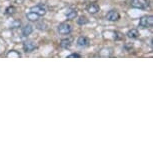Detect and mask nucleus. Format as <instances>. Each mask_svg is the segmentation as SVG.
<instances>
[{
    "label": "nucleus",
    "instance_id": "obj_8",
    "mask_svg": "<svg viewBox=\"0 0 153 153\" xmlns=\"http://www.w3.org/2000/svg\"><path fill=\"white\" fill-rule=\"evenodd\" d=\"M77 45L80 46V47H86V46L89 45V39L85 36H80L77 39Z\"/></svg>",
    "mask_w": 153,
    "mask_h": 153
},
{
    "label": "nucleus",
    "instance_id": "obj_9",
    "mask_svg": "<svg viewBox=\"0 0 153 153\" xmlns=\"http://www.w3.org/2000/svg\"><path fill=\"white\" fill-rule=\"evenodd\" d=\"M32 32H33V26H32V25H30V24L25 25V26L22 28L23 36H28V35H30Z\"/></svg>",
    "mask_w": 153,
    "mask_h": 153
},
{
    "label": "nucleus",
    "instance_id": "obj_13",
    "mask_svg": "<svg viewBox=\"0 0 153 153\" xmlns=\"http://www.w3.org/2000/svg\"><path fill=\"white\" fill-rule=\"evenodd\" d=\"M77 16V11L76 10H69L67 13H66V17H67L68 19H74L75 17Z\"/></svg>",
    "mask_w": 153,
    "mask_h": 153
},
{
    "label": "nucleus",
    "instance_id": "obj_3",
    "mask_svg": "<svg viewBox=\"0 0 153 153\" xmlns=\"http://www.w3.org/2000/svg\"><path fill=\"white\" fill-rule=\"evenodd\" d=\"M30 11H32V12L34 13H36L37 15H39L40 17L41 16H44L45 14H46V7H45V5H43V4H37L35 5V6H32L30 8Z\"/></svg>",
    "mask_w": 153,
    "mask_h": 153
},
{
    "label": "nucleus",
    "instance_id": "obj_10",
    "mask_svg": "<svg viewBox=\"0 0 153 153\" xmlns=\"http://www.w3.org/2000/svg\"><path fill=\"white\" fill-rule=\"evenodd\" d=\"M126 35L131 39H136L139 37L140 34H139V31H138L137 29H130L128 32H127Z\"/></svg>",
    "mask_w": 153,
    "mask_h": 153
},
{
    "label": "nucleus",
    "instance_id": "obj_5",
    "mask_svg": "<svg viewBox=\"0 0 153 153\" xmlns=\"http://www.w3.org/2000/svg\"><path fill=\"white\" fill-rule=\"evenodd\" d=\"M36 48V45L35 43L33 41H30V40H27V41H25L23 43V49H24V51L26 53H30L32 52L34 49Z\"/></svg>",
    "mask_w": 153,
    "mask_h": 153
},
{
    "label": "nucleus",
    "instance_id": "obj_11",
    "mask_svg": "<svg viewBox=\"0 0 153 153\" xmlns=\"http://www.w3.org/2000/svg\"><path fill=\"white\" fill-rule=\"evenodd\" d=\"M26 18L29 20V21H38L39 18H40V16L37 15L36 13L32 12V11H30V12H28L26 14Z\"/></svg>",
    "mask_w": 153,
    "mask_h": 153
},
{
    "label": "nucleus",
    "instance_id": "obj_7",
    "mask_svg": "<svg viewBox=\"0 0 153 153\" xmlns=\"http://www.w3.org/2000/svg\"><path fill=\"white\" fill-rule=\"evenodd\" d=\"M87 11L90 14H96L98 11L100 10V7H99V5L96 4V3H90V4H88L87 5Z\"/></svg>",
    "mask_w": 153,
    "mask_h": 153
},
{
    "label": "nucleus",
    "instance_id": "obj_17",
    "mask_svg": "<svg viewBox=\"0 0 153 153\" xmlns=\"http://www.w3.org/2000/svg\"><path fill=\"white\" fill-rule=\"evenodd\" d=\"M114 39L116 40H119V39H122V34H121L120 32H117V31H114Z\"/></svg>",
    "mask_w": 153,
    "mask_h": 153
},
{
    "label": "nucleus",
    "instance_id": "obj_6",
    "mask_svg": "<svg viewBox=\"0 0 153 153\" xmlns=\"http://www.w3.org/2000/svg\"><path fill=\"white\" fill-rule=\"evenodd\" d=\"M119 18L120 15L116 10H110L106 15V19L109 20V21H117Z\"/></svg>",
    "mask_w": 153,
    "mask_h": 153
},
{
    "label": "nucleus",
    "instance_id": "obj_14",
    "mask_svg": "<svg viewBox=\"0 0 153 153\" xmlns=\"http://www.w3.org/2000/svg\"><path fill=\"white\" fill-rule=\"evenodd\" d=\"M21 55L17 52V51L15 50H10L9 52L7 53V57H11V58H18V57H20Z\"/></svg>",
    "mask_w": 153,
    "mask_h": 153
},
{
    "label": "nucleus",
    "instance_id": "obj_15",
    "mask_svg": "<svg viewBox=\"0 0 153 153\" xmlns=\"http://www.w3.org/2000/svg\"><path fill=\"white\" fill-rule=\"evenodd\" d=\"M77 23H78L79 25H85L88 23V19L87 17L85 16H80L78 19H77Z\"/></svg>",
    "mask_w": 153,
    "mask_h": 153
},
{
    "label": "nucleus",
    "instance_id": "obj_1",
    "mask_svg": "<svg viewBox=\"0 0 153 153\" xmlns=\"http://www.w3.org/2000/svg\"><path fill=\"white\" fill-rule=\"evenodd\" d=\"M130 4L137 9H147L149 7V0H130Z\"/></svg>",
    "mask_w": 153,
    "mask_h": 153
},
{
    "label": "nucleus",
    "instance_id": "obj_2",
    "mask_svg": "<svg viewBox=\"0 0 153 153\" xmlns=\"http://www.w3.org/2000/svg\"><path fill=\"white\" fill-rule=\"evenodd\" d=\"M153 25V16L152 15H145L142 16L139 20V26L142 28H149Z\"/></svg>",
    "mask_w": 153,
    "mask_h": 153
},
{
    "label": "nucleus",
    "instance_id": "obj_16",
    "mask_svg": "<svg viewBox=\"0 0 153 153\" xmlns=\"http://www.w3.org/2000/svg\"><path fill=\"white\" fill-rule=\"evenodd\" d=\"M15 7L14 6H9L6 8V14H8V15H12V14L15 13Z\"/></svg>",
    "mask_w": 153,
    "mask_h": 153
},
{
    "label": "nucleus",
    "instance_id": "obj_18",
    "mask_svg": "<svg viewBox=\"0 0 153 153\" xmlns=\"http://www.w3.org/2000/svg\"><path fill=\"white\" fill-rule=\"evenodd\" d=\"M68 57H69V58H72V57H73V58H74V57H75V58H80L81 55H80V54H77V53H72Z\"/></svg>",
    "mask_w": 153,
    "mask_h": 153
},
{
    "label": "nucleus",
    "instance_id": "obj_12",
    "mask_svg": "<svg viewBox=\"0 0 153 153\" xmlns=\"http://www.w3.org/2000/svg\"><path fill=\"white\" fill-rule=\"evenodd\" d=\"M71 46V40L68 39V38H65V39H62L60 41V47L61 48H64V49H67Z\"/></svg>",
    "mask_w": 153,
    "mask_h": 153
},
{
    "label": "nucleus",
    "instance_id": "obj_4",
    "mask_svg": "<svg viewBox=\"0 0 153 153\" xmlns=\"http://www.w3.org/2000/svg\"><path fill=\"white\" fill-rule=\"evenodd\" d=\"M72 31V27L68 23H61L58 26V32L62 35H67Z\"/></svg>",
    "mask_w": 153,
    "mask_h": 153
}]
</instances>
